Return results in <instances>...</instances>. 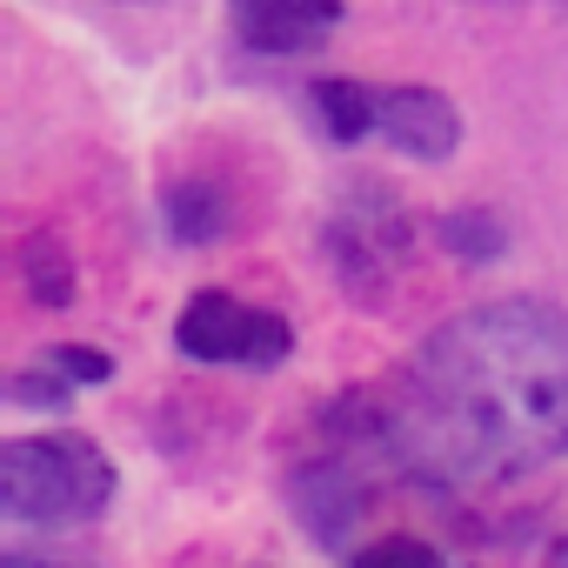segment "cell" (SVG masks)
Here are the masks:
<instances>
[{"instance_id":"obj_10","label":"cell","mask_w":568,"mask_h":568,"mask_svg":"<svg viewBox=\"0 0 568 568\" xmlns=\"http://www.w3.org/2000/svg\"><path fill=\"white\" fill-rule=\"evenodd\" d=\"M308 101H315V114H322V128H328L335 141L375 134V88H362V81H322Z\"/></svg>"},{"instance_id":"obj_13","label":"cell","mask_w":568,"mask_h":568,"mask_svg":"<svg viewBox=\"0 0 568 568\" xmlns=\"http://www.w3.org/2000/svg\"><path fill=\"white\" fill-rule=\"evenodd\" d=\"M48 362H54V375L81 382V388H101V382H114V355H101V348H81V342H61Z\"/></svg>"},{"instance_id":"obj_7","label":"cell","mask_w":568,"mask_h":568,"mask_svg":"<svg viewBox=\"0 0 568 568\" xmlns=\"http://www.w3.org/2000/svg\"><path fill=\"white\" fill-rule=\"evenodd\" d=\"M295 508H302V521L315 528V541L335 548V541L355 528V515H362V481H355L342 462L302 468V475H295Z\"/></svg>"},{"instance_id":"obj_1","label":"cell","mask_w":568,"mask_h":568,"mask_svg":"<svg viewBox=\"0 0 568 568\" xmlns=\"http://www.w3.org/2000/svg\"><path fill=\"white\" fill-rule=\"evenodd\" d=\"M388 455L448 495L515 488L568 462V315L555 302H488L442 322L388 415Z\"/></svg>"},{"instance_id":"obj_3","label":"cell","mask_w":568,"mask_h":568,"mask_svg":"<svg viewBox=\"0 0 568 568\" xmlns=\"http://www.w3.org/2000/svg\"><path fill=\"white\" fill-rule=\"evenodd\" d=\"M322 247H328V261L342 274V288L362 295V302H375L388 288V274L402 267V254H408V214H402V201L388 187H355L328 214Z\"/></svg>"},{"instance_id":"obj_9","label":"cell","mask_w":568,"mask_h":568,"mask_svg":"<svg viewBox=\"0 0 568 568\" xmlns=\"http://www.w3.org/2000/svg\"><path fill=\"white\" fill-rule=\"evenodd\" d=\"M21 274H28V295H34L41 308H68V302H74V261H68V247H61L54 234H28Z\"/></svg>"},{"instance_id":"obj_6","label":"cell","mask_w":568,"mask_h":568,"mask_svg":"<svg viewBox=\"0 0 568 568\" xmlns=\"http://www.w3.org/2000/svg\"><path fill=\"white\" fill-rule=\"evenodd\" d=\"M342 21V0H234V34L254 54H308Z\"/></svg>"},{"instance_id":"obj_4","label":"cell","mask_w":568,"mask_h":568,"mask_svg":"<svg viewBox=\"0 0 568 568\" xmlns=\"http://www.w3.org/2000/svg\"><path fill=\"white\" fill-rule=\"evenodd\" d=\"M174 342L187 362H214V368H281L295 348L288 322L267 315V308H247L221 288H201L181 322H174Z\"/></svg>"},{"instance_id":"obj_14","label":"cell","mask_w":568,"mask_h":568,"mask_svg":"<svg viewBox=\"0 0 568 568\" xmlns=\"http://www.w3.org/2000/svg\"><path fill=\"white\" fill-rule=\"evenodd\" d=\"M0 568H68V561H34V555H8Z\"/></svg>"},{"instance_id":"obj_2","label":"cell","mask_w":568,"mask_h":568,"mask_svg":"<svg viewBox=\"0 0 568 568\" xmlns=\"http://www.w3.org/2000/svg\"><path fill=\"white\" fill-rule=\"evenodd\" d=\"M114 501V462L88 435H14L0 448V515L8 521H88Z\"/></svg>"},{"instance_id":"obj_11","label":"cell","mask_w":568,"mask_h":568,"mask_svg":"<svg viewBox=\"0 0 568 568\" xmlns=\"http://www.w3.org/2000/svg\"><path fill=\"white\" fill-rule=\"evenodd\" d=\"M442 241H448V254H462L468 267H481V261H501V247H508L501 221H495V214H481V207L442 214Z\"/></svg>"},{"instance_id":"obj_12","label":"cell","mask_w":568,"mask_h":568,"mask_svg":"<svg viewBox=\"0 0 568 568\" xmlns=\"http://www.w3.org/2000/svg\"><path fill=\"white\" fill-rule=\"evenodd\" d=\"M355 568H448V561H442V548H428L422 535H388V541L362 548Z\"/></svg>"},{"instance_id":"obj_5","label":"cell","mask_w":568,"mask_h":568,"mask_svg":"<svg viewBox=\"0 0 568 568\" xmlns=\"http://www.w3.org/2000/svg\"><path fill=\"white\" fill-rule=\"evenodd\" d=\"M375 134L415 161H448L462 148V114L435 88H375Z\"/></svg>"},{"instance_id":"obj_8","label":"cell","mask_w":568,"mask_h":568,"mask_svg":"<svg viewBox=\"0 0 568 568\" xmlns=\"http://www.w3.org/2000/svg\"><path fill=\"white\" fill-rule=\"evenodd\" d=\"M168 227H174V241H187V247L221 241V234H227V194H221L214 181H181V187H168Z\"/></svg>"}]
</instances>
